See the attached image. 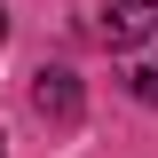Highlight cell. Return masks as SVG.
Instances as JSON below:
<instances>
[{
  "mask_svg": "<svg viewBox=\"0 0 158 158\" xmlns=\"http://www.w3.org/2000/svg\"><path fill=\"white\" fill-rule=\"evenodd\" d=\"M103 40H111L127 63H135V56H150V48H158V0H111Z\"/></svg>",
  "mask_w": 158,
  "mask_h": 158,
  "instance_id": "obj_1",
  "label": "cell"
},
{
  "mask_svg": "<svg viewBox=\"0 0 158 158\" xmlns=\"http://www.w3.org/2000/svg\"><path fill=\"white\" fill-rule=\"evenodd\" d=\"M32 111H40V118H71V111H79V87H71V71H40V87H32Z\"/></svg>",
  "mask_w": 158,
  "mask_h": 158,
  "instance_id": "obj_2",
  "label": "cell"
},
{
  "mask_svg": "<svg viewBox=\"0 0 158 158\" xmlns=\"http://www.w3.org/2000/svg\"><path fill=\"white\" fill-rule=\"evenodd\" d=\"M135 95L158 103V48H150V56H135Z\"/></svg>",
  "mask_w": 158,
  "mask_h": 158,
  "instance_id": "obj_3",
  "label": "cell"
},
{
  "mask_svg": "<svg viewBox=\"0 0 158 158\" xmlns=\"http://www.w3.org/2000/svg\"><path fill=\"white\" fill-rule=\"evenodd\" d=\"M0 40H8V16H0Z\"/></svg>",
  "mask_w": 158,
  "mask_h": 158,
  "instance_id": "obj_4",
  "label": "cell"
}]
</instances>
